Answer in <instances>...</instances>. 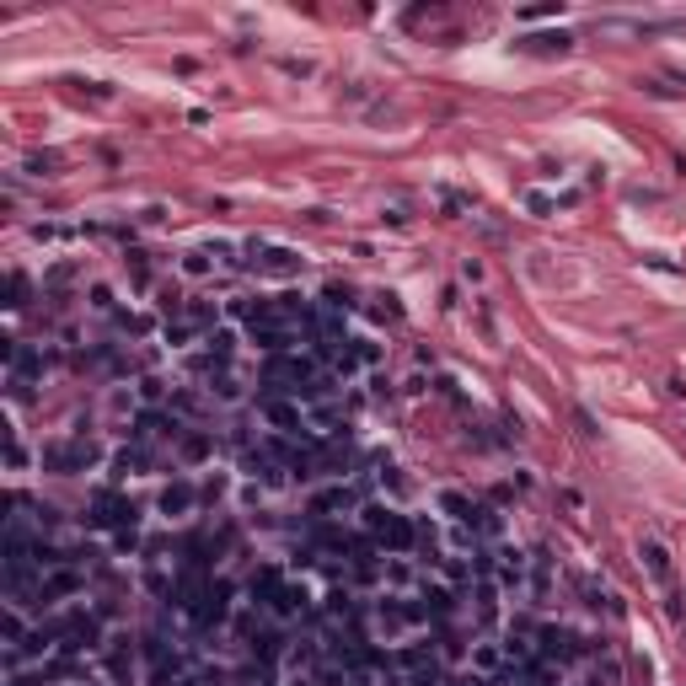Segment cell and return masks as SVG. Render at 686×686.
Wrapping results in <instances>:
<instances>
[{"label":"cell","mask_w":686,"mask_h":686,"mask_svg":"<svg viewBox=\"0 0 686 686\" xmlns=\"http://www.w3.org/2000/svg\"><path fill=\"white\" fill-rule=\"evenodd\" d=\"M370 531H375V536H386L392 547H408V536H413V531L402 526L397 515H386V509H370Z\"/></svg>","instance_id":"6da1fadb"},{"label":"cell","mask_w":686,"mask_h":686,"mask_svg":"<svg viewBox=\"0 0 686 686\" xmlns=\"http://www.w3.org/2000/svg\"><path fill=\"white\" fill-rule=\"evenodd\" d=\"M643 558H649V568H654L660 579L670 574V563H665V547H660V542H643Z\"/></svg>","instance_id":"7a4b0ae2"},{"label":"cell","mask_w":686,"mask_h":686,"mask_svg":"<svg viewBox=\"0 0 686 686\" xmlns=\"http://www.w3.org/2000/svg\"><path fill=\"white\" fill-rule=\"evenodd\" d=\"M343 504H349V488H333V494L316 499V509H343Z\"/></svg>","instance_id":"3957f363"},{"label":"cell","mask_w":686,"mask_h":686,"mask_svg":"<svg viewBox=\"0 0 686 686\" xmlns=\"http://www.w3.org/2000/svg\"><path fill=\"white\" fill-rule=\"evenodd\" d=\"M161 504H167V515H172V509H188V488H167Z\"/></svg>","instance_id":"277c9868"}]
</instances>
